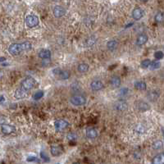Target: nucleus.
I'll list each match as a JSON object with an SVG mask.
<instances>
[{"instance_id": "nucleus-27", "label": "nucleus", "mask_w": 164, "mask_h": 164, "mask_svg": "<svg viewBox=\"0 0 164 164\" xmlns=\"http://www.w3.org/2000/svg\"><path fill=\"white\" fill-rule=\"evenodd\" d=\"M151 62L149 59H144L141 62V63H140V66H141V67L142 68H149V66H150Z\"/></svg>"}, {"instance_id": "nucleus-11", "label": "nucleus", "mask_w": 164, "mask_h": 164, "mask_svg": "<svg viewBox=\"0 0 164 164\" xmlns=\"http://www.w3.org/2000/svg\"><path fill=\"white\" fill-rule=\"evenodd\" d=\"M52 13H53L55 17H63L66 14V9L64 8L63 7L58 6V5H57V6H55L54 7H53Z\"/></svg>"}, {"instance_id": "nucleus-19", "label": "nucleus", "mask_w": 164, "mask_h": 164, "mask_svg": "<svg viewBox=\"0 0 164 164\" xmlns=\"http://www.w3.org/2000/svg\"><path fill=\"white\" fill-rule=\"evenodd\" d=\"M98 136V131L94 128H89L86 130V137L89 139H95Z\"/></svg>"}, {"instance_id": "nucleus-24", "label": "nucleus", "mask_w": 164, "mask_h": 164, "mask_svg": "<svg viewBox=\"0 0 164 164\" xmlns=\"http://www.w3.org/2000/svg\"><path fill=\"white\" fill-rule=\"evenodd\" d=\"M154 20L157 23H162L164 22V12H158L154 16Z\"/></svg>"}, {"instance_id": "nucleus-7", "label": "nucleus", "mask_w": 164, "mask_h": 164, "mask_svg": "<svg viewBox=\"0 0 164 164\" xmlns=\"http://www.w3.org/2000/svg\"><path fill=\"white\" fill-rule=\"evenodd\" d=\"M103 87H104V85L101 81L99 80H94V81H91L90 83V89L93 91L96 92L99 91V90H103Z\"/></svg>"}, {"instance_id": "nucleus-6", "label": "nucleus", "mask_w": 164, "mask_h": 164, "mask_svg": "<svg viewBox=\"0 0 164 164\" xmlns=\"http://www.w3.org/2000/svg\"><path fill=\"white\" fill-rule=\"evenodd\" d=\"M53 73H54L55 75H57L59 78L61 79V80H63V81L67 80V79L70 78L71 77V73L69 71L60 70L59 68H57V69L53 70Z\"/></svg>"}, {"instance_id": "nucleus-3", "label": "nucleus", "mask_w": 164, "mask_h": 164, "mask_svg": "<svg viewBox=\"0 0 164 164\" xmlns=\"http://www.w3.org/2000/svg\"><path fill=\"white\" fill-rule=\"evenodd\" d=\"M35 83H36V81L34 78L32 77H26L25 78L23 81H22V83H21V87L23 88L24 90H28L30 91L31 90H32L34 86L35 85Z\"/></svg>"}, {"instance_id": "nucleus-23", "label": "nucleus", "mask_w": 164, "mask_h": 164, "mask_svg": "<svg viewBox=\"0 0 164 164\" xmlns=\"http://www.w3.org/2000/svg\"><path fill=\"white\" fill-rule=\"evenodd\" d=\"M117 45H118V44L116 40H110V41L107 42V48L108 50L114 51L117 48Z\"/></svg>"}, {"instance_id": "nucleus-13", "label": "nucleus", "mask_w": 164, "mask_h": 164, "mask_svg": "<svg viewBox=\"0 0 164 164\" xmlns=\"http://www.w3.org/2000/svg\"><path fill=\"white\" fill-rule=\"evenodd\" d=\"M1 131L5 135H10L12 133H14L16 131V127L8 124H2L1 126Z\"/></svg>"}, {"instance_id": "nucleus-26", "label": "nucleus", "mask_w": 164, "mask_h": 164, "mask_svg": "<svg viewBox=\"0 0 164 164\" xmlns=\"http://www.w3.org/2000/svg\"><path fill=\"white\" fill-rule=\"evenodd\" d=\"M161 66V63L158 60H155V61L151 62L150 66H149V69L150 70H156V69H158Z\"/></svg>"}, {"instance_id": "nucleus-32", "label": "nucleus", "mask_w": 164, "mask_h": 164, "mask_svg": "<svg viewBox=\"0 0 164 164\" xmlns=\"http://www.w3.org/2000/svg\"><path fill=\"white\" fill-rule=\"evenodd\" d=\"M27 162H39V160L36 157H29L27 159H26Z\"/></svg>"}, {"instance_id": "nucleus-14", "label": "nucleus", "mask_w": 164, "mask_h": 164, "mask_svg": "<svg viewBox=\"0 0 164 164\" xmlns=\"http://www.w3.org/2000/svg\"><path fill=\"white\" fill-rule=\"evenodd\" d=\"M144 10L142 8H140V7H136L132 12V17L136 21H139V20L141 19L144 17Z\"/></svg>"}, {"instance_id": "nucleus-35", "label": "nucleus", "mask_w": 164, "mask_h": 164, "mask_svg": "<svg viewBox=\"0 0 164 164\" xmlns=\"http://www.w3.org/2000/svg\"><path fill=\"white\" fill-rule=\"evenodd\" d=\"M5 58L4 57H0V62H2V61H4Z\"/></svg>"}, {"instance_id": "nucleus-2", "label": "nucleus", "mask_w": 164, "mask_h": 164, "mask_svg": "<svg viewBox=\"0 0 164 164\" xmlns=\"http://www.w3.org/2000/svg\"><path fill=\"white\" fill-rule=\"evenodd\" d=\"M70 102L72 105L80 107V106H83L86 103V98L81 94H76V95L71 97Z\"/></svg>"}, {"instance_id": "nucleus-28", "label": "nucleus", "mask_w": 164, "mask_h": 164, "mask_svg": "<svg viewBox=\"0 0 164 164\" xmlns=\"http://www.w3.org/2000/svg\"><path fill=\"white\" fill-rule=\"evenodd\" d=\"M44 96V92L42 91V90H39V91L35 92L34 95H33V98L35 99V100H38L39 98H41L42 97Z\"/></svg>"}, {"instance_id": "nucleus-37", "label": "nucleus", "mask_w": 164, "mask_h": 164, "mask_svg": "<svg viewBox=\"0 0 164 164\" xmlns=\"http://www.w3.org/2000/svg\"><path fill=\"white\" fill-rule=\"evenodd\" d=\"M141 2H147V1H149V0H140Z\"/></svg>"}, {"instance_id": "nucleus-8", "label": "nucleus", "mask_w": 164, "mask_h": 164, "mask_svg": "<svg viewBox=\"0 0 164 164\" xmlns=\"http://www.w3.org/2000/svg\"><path fill=\"white\" fill-rule=\"evenodd\" d=\"M68 126H69V123L63 119H59V120L55 121L54 122V127L57 131L65 130L66 128H67Z\"/></svg>"}, {"instance_id": "nucleus-33", "label": "nucleus", "mask_w": 164, "mask_h": 164, "mask_svg": "<svg viewBox=\"0 0 164 164\" xmlns=\"http://www.w3.org/2000/svg\"><path fill=\"white\" fill-rule=\"evenodd\" d=\"M127 91H128V89H127V88H123V89L121 90L120 94L121 95H126V94H127Z\"/></svg>"}, {"instance_id": "nucleus-22", "label": "nucleus", "mask_w": 164, "mask_h": 164, "mask_svg": "<svg viewBox=\"0 0 164 164\" xmlns=\"http://www.w3.org/2000/svg\"><path fill=\"white\" fill-rule=\"evenodd\" d=\"M89 70V65L87 63H80L77 67V71L80 73H85Z\"/></svg>"}, {"instance_id": "nucleus-12", "label": "nucleus", "mask_w": 164, "mask_h": 164, "mask_svg": "<svg viewBox=\"0 0 164 164\" xmlns=\"http://www.w3.org/2000/svg\"><path fill=\"white\" fill-rule=\"evenodd\" d=\"M146 97L150 102H156L159 98L160 93L157 90H150L147 93Z\"/></svg>"}, {"instance_id": "nucleus-30", "label": "nucleus", "mask_w": 164, "mask_h": 164, "mask_svg": "<svg viewBox=\"0 0 164 164\" xmlns=\"http://www.w3.org/2000/svg\"><path fill=\"white\" fill-rule=\"evenodd\" d=\"M164 57V53L162 51H157L154 53V57H155L156 60H160Z\"/></svg>"}, {"instance_id": "nucleus-36", "label": "nucleus", "mask_w": 164, "mask_h": 164, "mask_svg": "<svg viewBox=\"0 0 164 164\" xmlns=\"http://www.w3.org/2000/svg\"><path fill=\"white\" fill-rule=\"evenodd\" d=\"M162 136H163L164 137V127H162Z\"/></svg>"}, {"instance_id": "nucleus-15", "label": "nucleus", "mask_w": 164, "mask_h": 164, "mask_svg": "<svg viewBox=\"0 0 164 164\" xmlns=\"http://www.w3.org/2000/svg\"><path fill=\"white\" fill-rule=\"evenodd\" d=\"M109 84L110 85H111V87L113 88V89L119 88L121 85L120 77H117V76H113V77H112L111 79H110Z\"/></svg>"}, {"instance_id": "nucleus-18", "label": "nucleus", "mask_w": 164, "mask_h": 164, "mask_svg": "<svg viewBox=\"0 0 164 164\" xmlns=\"http://www.w3.org/2000/svg\"><path fill=\"white\" fill-rule=\"evenodd\" d=\"M51 52L48 49H41L39 52V57L41 59H50L51 57Z\"/></svg>"}, {"instance_id": "nucleus-29", "label": "nucleus", "mask_w": 164, "mask_h": 164, "mask_svg": "<svg viewBox=\"0 0 164 164\" xmlns=\"http://www.w3.org/2000/svg\"><path fill=\"white\" fill-rule=\"evenodd\" d=\"M136 131L138 133L143 134L144 133V131H145V127H144L142 124H138L136 127Z\"/></svg>"}, {"instance_id": "nucleus-20", "label": "nucleus", "mask_w": 164, "mask_h": 164, "mask_svg": "<svg viewBox=\"0 0 164 164\" xmlns=\"http://www.w3.org/2000/svg\"><path fill=\"white\" fill-rule=\"evenodd\" d=\"M134 86L138 90H145L147 88L146 83L143 81H137L134 83Z\"/></svg>"}, {"instance_id": "nucleus-17", "label": "nucleus", "mask_w": 164, "mask_h": 164, "mask_svg": "<svg viewBox=\"0 0 164 164\" xmlns=\"http://www.w3.org/2000/svg\"><path fill=\"white\" fill-rule=\"evenodd\" d=\"M152 163L153 164H164V153H160L154 156L152 160Z\"/></svg>"}, {"instance_id": "nucleus-21", "label": "nucleus", "mask_w": 164, "mask_h": 164, "mask_svg": "<svg viewBox=\"0 0 164 164\" xmlns=\"http://www.w3.org/2000/svg\"><path fill=\"white\" fill-rule=\"evenodd\" d=\"M50 151L52 155L55 156V157L61 155L62 153V149L59 146H57V145H52V146H51Z\"/></svg>"}, {"instance_id": "nucleus-38", "label": "nucleus", "mask_w": 164, "mask_h": 164, "mask_svg": "<svg viewBox=\"0 0 164 164\" xmlns=\"http://www.w3.org/2000/svg\"><path fill=\"white\" fill-rule=\"evenodd\" d=\"M55 1H58V0H55Z\"/></svg>"}, {"instance_id": "nucleus-5", "label": "nucleus", "mask_w": 164, "mask_h": 164, "mask_svg": "<svg viewBox=\"0 0 164 164\" xmlns=\"http://www.w3.org/2000/svg\"><path fill=\"white\" fill-rule=\"evenodd\" d=\"M135 105H136V109L139 112H144L149 111L150 109V105L148 103H146L145 101L138 100L136 101Z\"/></svg>"}, {"instance_id": "nucleus-31", "label": "nucleus", "mask_w": 164, "mask_h": 164, "mask_svg": "<svg viewBox=\"0 0 164 164\" xmlns=\"http://www.w3.org/2000/svg\"><path fill=\"white\" fill-rule=\"evenodd\" d=\"M95 41H96V39H94V37H90L86 40V44H87L88 46L90 47V46H93L95 44Z\"/></svg>"}, {"instance_id": "nucleus-4", "label": "nucleus", "mask_w": 164, "mask_h": 164, "mask_svg": "<svg viewBox=\"0 0 164 164\" xmlns=\"http://www.w3.org/2000/svg\"><path fill=\"white\" fill-rule=\"evenodd\" d=\"M39 23V17L35 15H28L26 17V24L29 28H34Z\"/></svg>"}, {"instance_id": "nucleus-1", "label": "nucleus", "mask_w": 164, "mask_h": 164, "mask_svg": "<svg viewBox=\"0 0 164 164\" xmlns=\"http://www.w3.org/2000/svg\"><path fill=\"white\" fill-rule=\"evenodd\" d=\"M32 48V45L30 42H23L22 44L15 43L9 46L8 52L12 55H19L24 51L30 50Z\"/></svg>"}, {"instance_id": "nucleus-9", "label": "nucleus", "mask_w": 164, "mask_h": 164, "mask_svg": "<svg viewBox=\"0 0 164 164\" xmlns=\"http://www.w3.org/2000/svg\"><path fill=\"white\" fill-rule=\"evenodd\" d=\"M28 90H26L23 88L20 87L18 88L17 90H16L15 93H14V97L17 99H22V98H25L28 96Z\"/></svg>"}, {"instance_id": "nucleus-34", "label": "nucleus", "mask_w": 164, "mask_h": 164, "mask_svg": "<svg viewBox=\"0 0 164 164\" xmlns=\"http://www.w3.org/2000/svg\"><path fill=\"white\" fill-rule=\"evenodd\" d=\"M40 156H41L42 158H44V159H45V161H48V160H49V159H48V157H47V156H45V153H40Z\"/></svg>"}, {"instance_id": "nucleus-10", "label": "nucleus", "mask_w": 164, "mask_h": 164, "mask_svg": "<svg viewBox=\"0 0 164 164\" xmlns=\"http://www.w3.org/2000/svg\"><path fill=\"white\" fill-rule=\"evenodd\" d=\"M128 107V103L124 99H121L118 100L116 103H115V109L117 112H124L127 109Z\"/></svg>"}, {"instance_id": "nucleus-25", "label": "nucleus", "mask_w": 164, "mask_h": 164, "mask_svg": "<svg viewBox=\"0 0 164 164\" xmlns=\"http://www.w3.org/2000/svg\"><path fill=\"white\" fill-rule=\"evenodd\" d=\"M163 147V143L161 140H157L155 142H153L152 144V148H153L154 150H159Z\"/></svg>"}, {"instance_id": "nucleus-16", "label": "nucleus", "mask_w": 164, "mask_h": 164, "mask_svg": "<svg viewBox=\"0 0 164 164\" xmlns=\"http://www.w3.org/2000/svg\"><path fill=\"white\" fill-rule=\"evenodd\" d=\"M149 39V37L146 34H140L139 36L137 37V39H136V44L138 46H142L144 44H145Z\"/></svg>"}]
</instances>
